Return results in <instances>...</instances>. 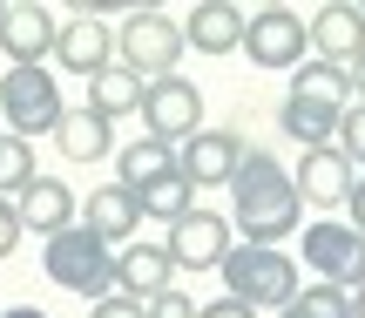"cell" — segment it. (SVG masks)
<instances>
[{
	"instance_id": "obj_1",
	"label": "cell",
	"mask_w": 365,
	"mask_h": 318,
	"mask_svg": "<svg viewBox=\"0 0 365 318\" xmlns=\"http://www.w3.org/2000/svg\"><path fill=\"white\" fill-rule=\"evenodd\" d=\"M230 230L244 244H264V251H277L284 237L304 230L298 183H291V170L271 149H244V163H237V176H230Z\"/></svg>"
},
{
	"instance_id": "obj_2",
	"label": "cell",
	"mask_w": 365,
	"mask_h": 318,
	"mask_svg": "<svg viewBox=\"0 0 365 318\" xmlns=\"http://www.w3.org/2000/svg\"><path fill=\"white\" fill-rule=\"evenodd\" d=\"M223 298H237L244 312H284L304 292V271L291 251H264V244H237L223 257Z\"/></svg>"
},
{
	"instance_id": "obj_3",
	"label": "cell",
	"mask_w": 365,
	"mask_h": 318,
	"mask_svg": "<svg viewBox=\"0 0 365 318\" xmlns=\"http://www.w3.org/2000/svg\"><path fill=\"white\" fill-rule=\"evenodd\" d=\"M41 271H48V284H61V292L88 298V305L115 292V251H108L102 237H88L81 224L41 244Z\"/></svg>"
},
{
	"instance_id": "obj_4",
	"label": "cell",
	"mask_w": 365,
	"mask_h": 318,
	"mask_svg": "<svg viewBox=\"0 0 365 318\" xmlns=\"http://www.w3.org/2000/svg\"><path fill=\"white\" fill-rule=\"evenodd\" d=\"M182 54H190L182 21H170L163 7H135L129 21H122V34H115V68H129L135 81H163V75H176Z\"/></svg>"
},
{
	"instance_id": "obj_5",
	"label": "cell",
	"mask_w": 365,
	"mask_h": 318,
	"mask_svg": "<svg viewBox=\"0 0 365 318\" xmlns=\"http://www.w3.org/2000/svg\"><path fill=\"white\" fill-rule=\"evenodd\" d=\"M298 251H304V265H312V284H339V292H359L365 284V237L352 224L318 217V224L298 237Z\"/></svg>"
},
{
	"instance_id": "obj_6",
	"label": "cell",
	"mask_w": 365,
	"mask_h": 318,
	"mask_svg": "<svg viewBox=\"0 0 365 318\" xmlns=\"http://www.w3.org/2000/svg\"><path fill=\"white\" fill-rule=\"evenodd\" d=\"M0 116H7V129L21 135H54V122H61V88H54L48 68H7L0 75Z\"/></svg>"
},
{
	"instance_id": "obj_7",
	"label": "cell",
	"mask_w": 365,
	"mask_h": 318,
	"mask_svg": "<svg viewBox=\"0 0 365 318\" xmlns=\"http://www.w3.org/2000/svg\"><path fill=\"white\" fill-rule=\"evenodd\" d=\"M244 54L257 68H304L312 61V27L291 7H257L244 21Z\"/></svg>"
},
{
	"instance_id": "obj_8",
	"label": "cell",
	"mask_w": 365,
	"mask_h": 318,
	"mask_svg": "<svg viewBox=\"0 0 365 318\" xmlns=\"http://www.w3.org/2000/svg\"><path fill=\"white\" fill-rule=\"evenodd\" d=\"M143 122H149V135L156 143H190L196 129H203V88H196L190 75H163V81H149L143 88Z\"/></svg>"
},
{
	"instance_id": "obj_9",
	"label": "cell",
	"mask_w": 365,
	"mask_h": 318,
	"mask_svg": "<svg viewBox=\"0 0 365 318\" xmlns=\"http://www.w3.org/2000/svg\"><path fill=\"white\" fill-rule=\"evenodd\" d=\"M237 163H244V135L237 129H196L190 143H176V176L203 197V190H230Z\"/></svg>"
},
{
	"instance_id": "obj_10",
	"label": "cell",
	"mask_w": 365,
	"mask_h": 318,
	"mask_svg": "<svg viewBox=\"0 0 365 318\" xmlns=\"http://www.w3.org/2000/svg\"><path fill=\"white\" fill-rule=\"evenodd\" d=\"M54 34H61V21L41 0H0V54H7V68H48Z\"/></svg>"
},
{
	"instance_id": "obj_11",
	"label": "cell",
	"mask_w": 365,
	"mask_h": 318,
	"mask_svg": "<svg viewBox=\"0 0 365 318\" xmlns=\"http://www.w3.org/2000/svg\"><path fill=\"white\" fill-rule=\"evenodd\" d=\"M163 251L176 257V271H217L223 257L237 251V230H230V217H217V210L196 203L182 224H170V244H163Z\"/></svg>"
},
{
	"instance_id": "obj_12",
	"label": "cell",
	"mask_w": 365,
	"mask_h": 318,
	"mask_svg": "<svg viewBox=\"0 0 365 318\" xmlns=\"http://www.w3.org/2000/svg\"><path fill=\"white\" fill-rule=\"evenodd\" d=\"M14 217H21V230H34V237L48 244V237H61V230L81 224V197L61 176H34V183L14 197Z\"/></svg>"
},
{
	"instance_id": "obj_13",
	"label": "cell",
	"mask_w": 365,
	"mask_h": 318,
	"mask_svg": "<svg viewBox=\"0 0 365 318\" xmlns=\"http://www.w3.org/2000/svg\"><path fill=\"white\" fill-rule=\"evenodd\" d=\"M304 27H312V61H331V68L352 75V61L365 54V14L352 0H325Z\"/></svg>"
},
{
	"instance_id": "obj_14",
	"label": "cell",
	"mask_w": 365,
	"mask_h": 318,
	"mask_svg": "<svg viewBox=\"0 0 365 318\" xmlns=\"http://www.w3.org/2000/svg\"><path fill=\"white\" fill-rule=\"evenodd\" d=\"M291 183H298V203H312V210H339V203L352 197L359 170H352V156H339V149L325 143V149H304V156H298Z\"/></svg>"
},
{
	"instance_id": "obj_15",
	"label": "cell",
	"mask_w": 365,
	"mask_h": 318,
	"mask_svg": "<svg viewBox=\"0 0 365 318\" xmlns=\"http://www.w3.org/2000/svg\"><path fill=\"white\" fill-rule=\"evenodd\" d=\"M54 61H61L68 75L95 81L108 61H115V34H108L95 14H75V21H61V34H54Z\"/></svg>"
},
{
	"instance_id": "obj_16",
	"label": "cell",
	"mask_w": 365,
	"mask_h": 318,
	"mask_svg": "<svg viewBox=\"0 0 365 318\" xmlns=\"http://www.w3.org/2000/svg\"><path fill=\"white\" fill-rule=\"evenodd\" d=\"M81 230H88V237H102L108 251H115V244H129L135 230H143V203H135L122 183H102V190H88V197H81Z\"/></svg>"
},
{
	"instance_id": "obj_17",
	"label": "cell",
	"mask_w": 365,
	"mask_h": 318,
	"mask_svg": "<svg viewBox=\"0 0 365 318\" xmlns=\"http://www.w3.org/2000/svg\"><path fill=\"white\" fill-rule=\"evenodd\" d=\"M244 21L250 14L237 7V0H203V7H190V21H182V41H190L196 54H237L244 48Z\"/></svg>"
},
{
	"instance_id": "obj_18",
	"label": "cell",
	"mask_w": 365,
	"mask_h": 318,
	"mask_svg": "<svg viewBox=\"0 0 365 318\" xmlns=\"http://www.w3.org/2000/svg\"><path fill=\"white\" fill-rule=\"evenodd\" d=\"M176 284V257L163 251V244H129V251H115V292L122 298H156Z\"/></svg>"
},
{
	"instance_id": "obj_19",
	"label": "cell",
	"mask_w": 365,
	"mask_h": 318,
	"mask_svg": "<svg viewBox=\"0 0 365 318\" xmlns=\"http://www.w3.org/2000/svg\"><path fill=\"white\" fill-rule=\"evenodd\" d=\"M176 176V149L156 143V135H143V143H122L115 149V183L129 190V197H149L156 183H170Z\"/></svg>"
},
{
	"instance_id": "obj_20",
	"label": "cell",
	"mask_w": 365,
	"mask_h": 318,
	"mask_svg": "<svg viewBox=\"0 0 365 318\" xmlns=\"http://www.w3.org/2000/svg\"><path fill=\"white\" fill-rule=\"evenodd\" d=\"M339 116L345 108L318 102V95H284V102H277V129H284L291 143H304V149H325L331 135H339Z\"/></svg>"
},
{
	"instance_id": "obj_21",
	"label": "cell",
	"mask_w": 365,
	"mask_h": 318,
	"mask_svg": "<svg viewBox=\"0 0 365 318\" xmlns=\"http://www.w3.org/2000/svg\"><path fill=\"white\" fill-rule=\"evenodd\" d=\"M54 143H61L68 163H95V156H108V149H115V122H102L88 102H81V108H61V122H54Z\"/></svg>"
},
{
	"instance_id": "obj_22",
	"label": "cell",
	"mask_w": 365,
	"mask_h": 318,
	"mask_svg": "<svg viewBox=\"0 0 365 318\" xmlns=\"http://www.w3.org/2000/svg\"><path fill=\"white\" fill-rule=\"evenodd\" d=\"M143 88H149V81H135L129 68H115V61H108L102 75L88 81V108H95V116H102V122H122V116H143Z\"/></svg>"
},
{
	"instance_id": "obj_23",
	"label": "cell",
	"mask_w": 365,
	"mask_h": 318,
	"mask_svg": "<svg viewBox=\"0 0 365 318\" xmlns=\"http://www.w3.org/2000/svg\"><path fill=\"white\" fill-rule=\"evenodd\" d=\"M291 95H318L331 108H352V75L331 61H304V68H291Z\"/></svg>"
},
{
	"instance_id": "obj_24",
	"label": "cell",
	"mask_w": 365,
	"mask_h": 318,
	"mask_svg": "<svg viewBox=\"0 0 365 318\" xmlns=\"http://www.w3.org/2000/svg\"><path fill=\"white\" fill-rule=\"evenodd\" d=\"M143 203V217H156V224H182V217L196 210V190L182 183V176H170V183H156L149 197H135Z\"/></svg>"
},
{
	"instance_id": "obj_25",
	"label": "cell",
	"mask_w": 365,
	"mask_h": 318,
	"mask_svg": "<svg viewBox=\"0 0 365 318\" xmlns=\"http://www.w3.org/2000/svg\"><path fill=\"white\" fill-rule=\"evenodd\" d=\"M27 183H34V143L0 135V197H21Z\"/></svg>"
},
{
	"instance_id": "obj_26",
	"label": "cell",
	"mask_w": 365,
	"mask_h": 318,
	"mask_svg": "<svg viewBox=\"0 0 365 318\" xmlns=\"http://www.w3.org/2000/svg\"><path fill=\"white\" fill-rule=\"evenodd\" d=\"M291 305L304 318H352V292H339V284H304Z\"/></svg>"
},
{
	"instance_id": "obj_27",
	"label": "cell",
	"mask_w": 365,
	"mask_h": 318,
	"mask_svg": "<svg viewBox=\"0 0 365 318\" xmlns=\"http://www.w3.org/2000/svg\"><path fill=\"white\" fill-rule=\"evenodd\" d=\"M331 149L339 156H352V163H365V102H352L339 116V135H331Z\"/></svg>"
},
{
	"instance_id": "obj_28",
	"label": "cell",
	"mask_w": 365,
	"mask_h": 318,
	"mask_svg": "<svg viewBox=\"0 0 365 318\" xmlns=\"http://www.w3.org/2000/svg\"><path fill=\"white\" fill-rule=\"evenodd\" d=\"M143 318H196V298L190 292H156V298H143Z\"/></svg>"
},
{
	"instance_id": "obj_29",
	"label": "cell",
	"mask_w": 365,
	"mask_h": 318,
	"mask_svg": "<svg viewBox=\"0 0 365 318\" xmlns=\"http://www.w3.org/2000/svg\"><path fill=\"white\" fill-rule=\"evenodd\" d=\"M21 237H27V230H21V217H14V197H0V257L21 251Z\"/></svg>"
},
{
	"instance_id": "obj_30",
	"label": "cell",
	"mask_w": 365,
	"mask_h": 318,
	"mask_svg": "<svg viewBox=\"0 0 365 318\" xmlns=\"http://www.w3.org/2000/svg\"><path fill=\"white\" fill-rule=\"evenodd\" d=\"M88 318H143V305L122 298V292H108V298H95V305H88Z\"/></svg>"
},
{
	"instance_id": "obj_31",
	"label": "cell",
	"mask_w": 365,
	"mask_h": 318,
	"mask_svg": "<svg viewBox=\"0 0 365 318\" xmlns=\"http://www.w3.org/2000/svg\"><path fill=\"white\" fill-rule=\"evenodd\" d=\"M196 318H257V312H244L237 298H217V305H196Z\"/></svg>"
},
{
	"instance_id": "obj_32",
	"label": "cell",
	"mask_w": 365,
	"mask_h": 318,
	"mask_svg": "<svg viewBox=\"0 0 365 318\" xmlns=\"http://www.w3.org/2000/svg\"><path fill=\"white\" fill-rule=\"evenodd\" d=\"M345 210H352V217H345V224H352L359 237H365V183H352V197H345Z\"/></svg>"
},
{
	"instance_id": "obj_33",
	"label": "cell",
	"mask_w": 365,
	"mask_h": 318,
	"mask_svg": "<svg viewBox=\"0 0 365 318\" xmlns=\"http://www.w3.org/2000/svg\"><path fill=\"white\" fill-rule=\"evenodd\" d=\"M352 102H365V54L352 61Z\"/></svg>"
},
{
	"instance_id": "obj_34",
	"label": "cell",
	"mask_w": 365,
	"mask_h": 318,
	"mask_svg": "<svg viewBox=\"0 0 365 318\" xmlns=\"http://www.w3.org/2000/svg\"><path fill=\"white\" fill-rule=\"evenodd\" d=\"M0 318H48L41 305H0Z\"/></svg>"
},
{
	"instance_id": "obj_35",
	"label": "cell",
	"mask_w": 365,
	"mask_h": 318,
	"mask_svg": "<svg viewBox=\"0 0 365 318\" xmlns=\"http://www.w3.org/2000/svg\"><path fill=\"white\" fill-rule=\"evenodd\" d=\"M352 318H365V284H359V292H352Z\"/></svg>"
},
{
	"instance_id": "obj_36",
	"label": "cell",
	"mask_w": 365,
	"mask_h": 318,
	"mask_svg": "<svg viewBox=\"0 0 365 318\" xmlns=\"http://www.w3.org/2000/svg\"><path fill=\"white\" fill-rule=\"evenodd\" d=\"M277 318H304V312H298V305H284V312H277Z\"/></svg>"
},
{
	"instance_id": "obj_37",
	"label": "cell",
	"mask_w": 365,
	"mask_h": 318,
	"mask_svg": "<svg viewBox=\"0 0 365 318\" xmlns=\"http://www.w3.org/2000/svg\"><path fill=\"white\" fill-rule=\"evenodd\" d=\"M359 14H365V7H359Z\"/></svg>"
}]
</instances>
